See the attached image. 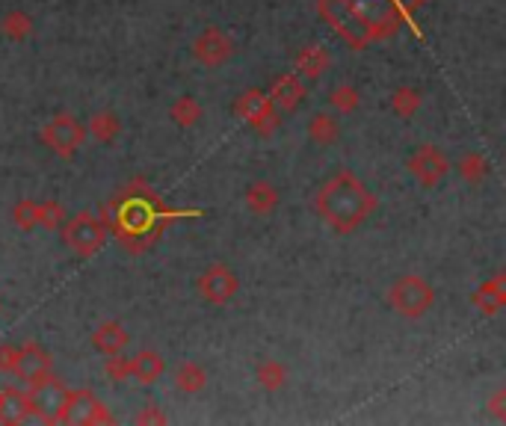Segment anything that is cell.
<instances>
[{
  "label": "cell",
  "mask_w": 506,
  "mask_h": 426,
  "mask_svg": "<svg viewBox=\"0 0 506 426\" xmlns=\"http://www.w3.org/2000/svg\"><path fill=\"white\" fill-rule=\"evenodd\" d=\"M314 208L338 234H352L361 222H368L373 217L376 196L359 175H352L349 169H340L317 189Z\"/></svg>",
  "instance_id": "obj_1"
},
{
  "label": "cell",
  "mask_w": 506,
  "mask_h": 426,
  "mask_svg": "<svg viewBox=\"0 0 506 426\" xmlns=\"http://www.w3.org/2000/svg\"><path fill=\"white\" fill-rule=\"evenodd\" d=\"M385 299H388V305H391L400 317L418 320V317H423L435 305V288L423 276H415V272H409V276H400L391 284V288H388Z\"/></svg>",
  "instance_id": "obj_2"
},
{
  "label": "cell",
  "mask_w": 506,
  "mask_h": 426,
  "mask_svg": "<svg viewBox=\"0 0 506 426\" xmlns=\"http://www.w3.org/2000/svg\"><path fill=\"white\" fill-rule=\"evenodd\" d=\"M42 146L60 160H72L86 142V125L75 113H56L42 125Z\"/></svg>",
  "instance_id": "obj_3"
},
{
  "label": "cell",
  "mask_w": 506,
  "mask_h": 426,
  "mask_svg": "<svg viewBox=\"0 0 506 426\" xmlns=\"http://www.w3.org/2000/svg\"><path fill=\"white\" fill-rule=\"evenodd\" d=\"M60 228H63V243L80 258H92L104 246V240H107V225L89 210H80V213H75V217H66Z\"/></svg>",
  "instance_id": "obj_4"
},
{
  "label": "cell",
  "mask_w": 506,
  "mask_h": 426,
  "mask_svg": "<svg viewBox=\"0 0 506 426\" xmlns=\"http://www.w3.org/2000/svg\"><path fill=\"white\" fill-rule=\"evenodd\" d=\"M234 113H238L240 122H246L252 130H258L261 137H269L278 130V106L269 101V95L264 89H246L234 101Z\"/></svg>",
  "instance_id": "obj_5"
},
{
  "label": "cell",
  "mask_w": 506,
  "mask_h": 426,
  "mask_svg": "<svg viewBox=\"0 0 506 426\" xmlns=\"http://www.w3.org/2000/svg\"><path fill=\"white\" fill-rule=\"evenodd\" d=\"M68 400V385L54 373L30 388V414L42 423H63V409Z\"/></svg>",
  "instance_id": "obj_6"
},
{
  "label": "cell",
  "mask_w": 506,
  "mask_h": 426,
  "mask_svg": "<svg viewBox=\"0 0 506 426\" xmlns=\"http://www.w3.org/2000/svg\"><path fill=\"white\" fill-rule=\"evenodd\" d=\"M63 423L101 426V423H116V418H113V411L107 409V402H101L89 388H68Z\"/></svg>",
  "instance_id": "obj_7"
},
{
  "label": "cell",
  "mask_w": 506,
  "mask_h": 426,
  "mask_svg": "<svg viewBox=\"0 0 506 426\" xmlns=\"http://www.w3.org/2000/svg\"><path fill=\"white\" fill-rule=\"evenodd\" d=\"M406 166H409V175L415 178L423 189L439 187L444 178L450 175V160H447V154L439 146H432V142H423V146L411 151Z\"/></svg>",
  "instance_id": "obj_8"
},
{
  "label": "cell",
  "mask_w": 506,
  "mask_h": 426,
  "mask_svg": "<svg viewBox=\"0 0 506 426\" xmlns=\"http://www.w3.org/2000/svg\"><path fill=\"white\" fill-rule=\"evenodd\" d=\"M198 296L210 305H226L240 290V279L228 264H210L202 276L196 279Z\"/></svg>",
  "instance_id": "obj_9"
},
{
  "label": "cell",
  "mask_w": 506,
  "mask_h": 426,
  "mask_svg": "<svg viewBox=\"0 0 506 426\" xmlns=\"http://www.w3.org/2000/svg\"><path fill=\"white\" fill-rule=\"evenodd\" d=\"M193 56L207 68H219L226 66L234 56V42L228 33H222L219 27H205L196 36L193 42Z\"/></svg>",
  "instance_id": "obj_10"
},
{
  "label": "cell",
  "mask_w": 506,
  "mask_h": 426,
  "mask_svg": "<svg viewBox=\"0 0 506 426\" xmlns=\"http://www.w3.org/2000/svg\"><path fill=\"white\" fill-rule=\"evenodd\" d=\"M54 373V359L51 352L39 347V343H21L18 347V364H15V376L21 379V382H27L30 388L42 382V379H48Z\"/></svg>",
  "instance_id": "obj_11"
},
{
  "label": "cell",
  "mask_w": 506,
  "mask_h": 426,
  "mask_svg": "<svg viewBox=\"0 0 506 426\" xmlns=\"http://www.w3.org/2000/svg\"><path fill=\"white\" fill-rule=\"evenodd\" d=\"M267 95L281 113H297L305 101V83L299 75H278Z\"/></svg>",
  "instance_id": "obj_12"
},
{
  "label": "cell",
  "mask_w": 506,
  "mask_h": 426,
  "mask_svg": "<svg viewBox=\"0 0 506 426\" xmlns=\"http://www.w3.org/2000/svg\"><path fill=\"white\" fill-rule=\"evenodd\" d=\"M471 302H474V308H480L486 317L501 314V308L506 305V276L503 272H498V276L489 281H482L474 290V296H471Z\"/></svg>",
  "instance_id": "obj_13"
},
{
  "label": "cell",
  "mask_w": 506,
  "mask_h": 426,
  "mask_svg": "<svg viewBox=\"0 0 506 426\" xmlns=\"http://www.w3.org/2000/svg\"><path fill=\"white\" fill-rule=\"evenodd\" d=\"M243 201H246V208H249L255 217H269L276 208H278V201H281V193H278V187L273 181H252L249 187H246V193H243Z\"/></svg>",
  "instance_id": "obj_14"
},
{
  "label": "cell",
  "mask_w": 506,
  "mask_h": 426,
  "mask_svg": "<svg viewBox=\"0 0 506 426\" xmlns=\"http://www.w3.org/2000/svg\"><path fill=\"white\" fill-rule=\"evenodd\" d=\"M127 343H131V335H127V329L119 323V320H104V323L92 331V347H96L101 355L125 352Z\"/></svg>",
  "instance_id": "obj_15"
},
{
  "label": "cell",
  "mask_w": 506,
  "mask_h": 426,
  "mask_svg": "<svg viewBox=\"0 0 506 426\" xmlns=\"http://www.w3.org/2000/svg\"><path fill=\"white\" fill-rule=\"evenodd\" d=\"M163 373H167V359L157 350H139L131 355V379H137L139 385H155Z\"/></svg>",
  "instance_id": "obj_16"
},
{
  "label": "cell",
  "mask_w": 506,
  "mask_h": 426,
  "mask_svg": "<svg viewBox=\"0 0 506 426\" xmlns=\"http://www.w3.org/2000/svg\"><path fill=\"white\" fill-rule=\"evenodd\" d=\"M30 418V390L15 385L0 388V423H21Z\"/></svg>",
  "instance_id": "obj_17"
},
{
  "label": "cell",
  "mask_w": 506,
  "mask_h": 426,
  "mask_svg": "<svg viewBox=\"0 0 506 426\" xmlns=\"http://www.w3.org/2000/svg\"><path fill=\"white\" fill-rule=\"evenodd\" d=\"M293 66H297V71L302 77L320 80L329 71V66H332V56H329V51L323 45H305V47H299V51H297Z\"/></svg>",
  "instance_id": "obj_18"
},
{
  "label": "cell",
  "mask_w": 506,
  "mask_h": 426,
  "mask_svg": "<svg viewBox=\"0 0 506 426\" xmlns=\"http://www.w3.org/2000/svg\"><path fill=\"white\" fill-rule=\"evenodd\" d=\"M309 139L320 148L335 146L340 139V118L335 113H314L309 118Z\"/></svg>",
  "instance_id": "obj_19"
},
{
  "label": "cell",
  "mask_w": 506,
  "mask_h": 426,
  "mask_svg": "<svg viewBox=\"0 0 506 426\" xmlns=\"http://www.w3.org/2000/svg\"><path fill=\"white\" fill-rule=\"evenodd\" d=\"M122 134V118L116 116L113 110H98L96 116L89 118V127H86V137H92L101 146H113L116 139Z\"/></svg>",
  "instance_id": "obj_20"
},
{
  "label": "cell",
  "mask_w": 506,
  "mask_h": 426,
  "mask_svg": "<svg viewBox=\"0 0 506 426\" xmlns=\"http://www.w3.org/2000/svg\"><path fill=\"white\" fill-rule=\"evenodd\" d=\"M175 388L181 390V394H198L205 385H207V370L198 361H181L175 367Z\"/></svg>",
  "instance_id": "obj_21"
},
{
  "label": "cell",
  "mask_w": 506,
  "mask_h": 426,
  "mask_svg": "<svg viewBox=\"0 0 506 426\" xmlns=\"http://www.w3.org/2000/svg\"><path fill=\"white\" fill-rule=\"evenodd\" d=\"M255 382L269 390V394H276V390L288 385V364L278 359H264L255 367Z\"/></svg>",
  "instance_id": "obj_22"
},
{
  "label": "cell",
  "mask_w": 506,
  "mask_h": 426,
  "mask_svg": "<svg viewBox=\"0 0 506 426\" xmlns=\"http://www.w3.org/2000/svg\"><path fill=\"white\" fill-rule=\"evenodd\" d=\"M0 33H4L9 42H27L33 36V15L25 9H9L6 15L0 18Z\"/></svg>",
  "instance_id": "obj_23"
},
{
  "label": "cell",
  "mask_w": 506,
  "mask_h": 426,
  "mask_svg": "<svg viewBox=\"0 0 506 426\" xmlns=\"http://www.w3.org/2000/svg\"><path fill=\"white\" fill-rule=\"evenodd\" d=\"M456 169H459V178H465L468 184H482L491 172V163L482 151H468L459 157Z\"/></svg>",
  "instance_id": "obj_24"
},
{
  "label": "cell",
  "mask_w": 506,
  "mask_h": 426,
  "mask_svg": "<svg viewBox=\"0 0 506 426\" xmlns=\"http://www.w3.org/2000/svg\"><path fill=\"white\" fill-rule=\"evenodd\" d=\"M202 104H198L193 95H181V98H175V104L169 106V118L178 127H196L198 122H202Z\"/></svg>",
  "instance_id": "obj_25"
},
{
  "label": "cell",
  "mask_w": 506,
  "mask_h": 426,
  "mask_svg": "<svg viewBox=\"0 0 506 426\" xmlns=\"http://www.w3.org/2000/svg\"><path fill=\"white\" fill-rule=\"evenodd\" d=\"M329 106L335 110V116H349L361 106V92L352 86V83H340L332 92H329Z\"/></svg>",
  "instance_id": "obj_26"
},
{
  "label": "cell",
  "mask_w": 506,
  "mask_h": 426,
  "mask_svg": "<svg viewBox=\"0 0 506 426\" xmlns=\"http://www.w3.org/2000/svg\"><path fill=\"white\" fill-rule=\"evenodd\" d=\"M420 104H423V95H420V89H415V86H397V89L391 92V110H394V116H400V118L418 116Z\"/></svg>",
  "instance_id": "obj_27"
},
{
  "label": "cell",
  "mask_w": 506,
  "mask_h": 426,
  "mask_svg": "<svg viewBox=\"0 0 506 426\" xmlns=\"http://www.w3.org/2000/svg\"><path fill=\"white\" fill-rule=\"evenodd\" d=\"M13 225L18 231H33L39 228V201L33 198H21L13 208Z\"/></svg>",
  "instance_id": "obj_28"
},
{
  "label": "cell",
  "mask_w": 506,
  "mask_h": 426,
  "mask_svg": "<svg viewBox=\"0 0 506 426\" xmlns=\"http://www.w3.org/2000/svg\"><path fill=\"white\" fill-rule=\"evenodd\" d=\"M66 217H68V210L60 205V201H54V198L51 201H39V228L56 231L66 222Z\"/></svg>",
  "instance_id": "obj_29"
},
{
  "label": "cell",
  "mask_w": 506,
  "mask_h": 426,
  "mask_svg": "<svg viewBox=\"0 0 506 426\" xmlns=\"http://www.w3.org/2000/svg\"><path fill=\"white\" fill-rule=\"evenodd\" d=\"M104 373H107L110 382H127L131 379V359L125 352L104 355Z\"/></svg>",
  "instance_id": "obj_30"
},
{
  "label": "cell",
  "mask_w": 506,
  "mask_h": 426,
  "mask_svg": "<svg viewBox=\"0 0 506 426\" xmlns=\"http://www.w3.org/2000/svg\"><path fill=\"white\" fill-rule=\"evenodd\" d=\"M167 421H169V418H167V414H163V409L157 406V402H146V406L134 414V423H139V426H148V423L163 426Z\"/></svg>",
  "instance_id": "obj_31"
},
{
  "label": "cell",
  "mask_w": 506,
  "mask_h": 426,
  "mask_svg": "<svg viewBox=\"0 0 506 426\" xmlns=\"http://www.w3.org/2000/svg\"><path fill=\"white\" fill-rule=\"evenodd\" d=\"M15 364H18V347H13V343H0V373L15 376Z\"/></svg>",
  "instance_id": "obj_32"
},
{
  "label": "cell",
  "mask_w": 506,
  "mask_h": 426,
  "mask_svg": "<svg viewBox=\"0 0 506 426\" xmlns=\"http://www.w3.org/2000/svg\"><path fill=\"white\" fill-rule=\"evenodd\" d=\"M489 414L494 421H506V388H498L491 394V400H489Z\"/></svg>",
  "instance_id": "obj_33"
}]
</instances>
